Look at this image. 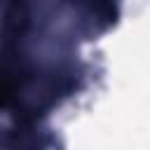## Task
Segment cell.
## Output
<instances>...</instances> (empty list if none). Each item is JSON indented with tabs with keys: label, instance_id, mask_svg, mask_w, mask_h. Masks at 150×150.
<instances>
[{
	"label": "cell",
	"instance_id": "2",
	"mask_svg": "<svg viewBox=\"0 0 150 150\" xmlns=\"http://www.w3.org/2000/svg\"><path fill=\"white\" fill-rule=\"evenodd\" d=\"M91 7L96 9V14L105 21V23H112L117 19V7H115V0H91Z\"/></svg>",
	"mask_w": 150,
	"mask_h": 150
},
{
	"label": "cell",
	"instance_id": "1",
	"mask_svg": "<svg viewBox=\"0 0 150 150\" xmlns=\"http://www.w3.org/2000/svg\"><path fill=\"white\" fill-rule=\"evenodd\" d=\"M28 80V68L19 59V54L7 45L0 52V108L9 105L16 98V91Z\"/></svg>",
	"mask_w": 150,
	"mask_h": 150
}]
</instances>
